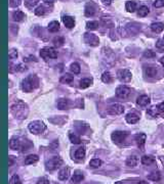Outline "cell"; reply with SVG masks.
Returning <instances> with one entry per match:
<instances>
[{"mask_svg":"<svg viewBox=\"0 0 164 184\" xmlns=\"http://www.w3.org/2000/svg\"><path fill=\"white\" fill-rule=\"evenodd\" d=\"M10 112L17 119L23 120L28 115V106L23 101H17L12 105Z\"/></svg>","mask_w":164,"mask_h":184,"instance_id":"1","label":"cell"},{"mask_svg":"<svg viewBox=\"0 0 164 184\" xmlns=\"http://www.w3.org/2000/svg\"><path fill=\"white\" fill-rule=\"evenodd\" d=\"M39 87V79L35 75H30L22 82L21 88L24 92H32Z\"/></svg>","mask_w":164,"mask_h":184,"instance_id":"2","label":"cell"},{"mask_svg":"<svg viewBox=\"0 0 164 184\" xmlns=\"http://www.w3.org/2000/svg\"><path fill=\"white\" fill-rule=\"evenodd\" d=\"M29 131L33 134H41L46 130V125L42 121H33L29 124Z\"/></svg>","mask_w":164,"mask_h":184,"instance_id":"3","label":"cell"},{"mask_svg":"<svg viewBox=\"0 0 164 184\" xmlns=\"http://www.w3.org/2000/svg\"><path fill=\"white\" fill-rule=\"evenodd\" d=\"M40 56L45 61L53 60L58 57V51L53 47H44L40 50Z\"/></svg>","mask_w":164,"mask_h":184,"instance_id":"4","label":"cell"},{"mask_svg":"<svg viewBox=\"0 0 164 184\" xmlns=\"http://www.w3.org/2000/svg\"><path fill=\"white\" fill-rule=\"evenodd\" d=\"M63 165V160L59 157H53L51 159H49L45 164V167L48 171H54L58 168H59Z\"/></svg>","mask_w":164,"mask_h":184,"instance_id":"5","label":"cell"},{"mask_svg":"<svg viewBox=\"0 0 164 184\" xmlns=\"http://www.w3.org/2000/svg\"><path fill=\"white\" fill-rule=\"evenodd\" d=\"M131 73H130L129 70L126 69H121L117 72V78L121 81L122 83H128L131 81Z\"/></svg>","mask_w":164,"mask_h":184,"instance_id":"6","label":"cell"},{"mask_svg":"<svg viewBox=\"0 0 164 184\" xmlns=\"http://www.w3.org/2000/svg\"><path fill=\"white\" fill-rule=\"evenodd\" d=\"M127 136H128V133L125 131H114L111 135V138L116 144H119V143H122L124 141Z\"/></svg>","mask_w":164,"mask_h":184,"instance_id":"7","label":"cell"},{"mask_svg":"<svg viewBox=\"0 0 164 184\" xmlns=\"http://www.w3.org/2000/svg\"><path fill=\"white\" fill-rule=\"evenodd\" d=\"M116 96L120 99H125L129 96L130 94V89L125 85H120L116 88Z\"/></svg>","mask_w":164,"mask_h":184,"instance_id":"8","label":"cell"},{"mask_svg":"<svg viewBox=\"0 0 164 184\" xmlns=\"http://www.w3.org/2000/svg\"><path fill=\"white\" fill-rule=\"evenodd\" d=\"M84 40L88 45H90L92 47L98 46L100 44L99 37L96 35H95V34H91V33H85L84 34Z\"/></svg>","mask_w":164,"mask_h":184,"instance_id":"9","label":"cell"},{"mask_svg":"<svg viewBox=\"0 0 164 184\" xmlns=\"http://www.w3.org/2000/svg\"><path fill=\"white\" fill-rule=\"evenodd\" d=\"M123 113H124V106L119 104H112L111 106H109V109H108V114L112 116H118V115H121Z\"/></svg>","mask_w":164,"mask_h":184,"instance_id":"10","label":"cell"},{"mask_svg":"<svg viewBox=\"0 0 164 184\" xmlns=\"http://www.w3.org/2000/svg\"><path fill=\"white\" fill-rule=\"evenodd\" d=\"M96 12V5L94 4L92 2H88L86 6H85V16L88 17H94L95 14Z\"/></svg>","mask_w":164,"mask_h":184,"instance_id":"11","label":"cell"},{"mask_svg":"<svg viewBox=\"0 0 164 184\" xmlns=\"http://www.w3.org/2000/svg\"><path fill=\"white\" fill-rule=\"evenodd\" d=\"M63 23H64L66 28L73 29L74 26H75V20L70 16H64L63 17Z\"/></svg>","mask_w":164,"mask_h":184,"instance_id":"12","label":"cell"},{"mask_svg":"<svg viewBox=\"0 0 164 184\" xmlns=\"http://www.w3.org/2000/svg\"><path fill=\"white\" fill-rule=\"evenodd\" d=\"M151 99L148 95H141V96L137 97L136 99V104H139L140 106H147L148 104H150Z\"/></svg>","mask_w":164,"mask_h":184,"instance_id":"13","label":"cell"},{"mask_svg":"<svg viewBox=\"0 0 164 184\" xmlns=\"http://www.w3.org/2000/svg\"><path fill=\"white\" fill-rule=\"evenodd\" d=\"M136 144L137 146L140 147V148H143L144 145H145V142H146V139H147V135L145 133H139L136 135Z\"/></svg>","mask_w":164,"mask_h":184,"instance_id":"14","label":"cell"},{"mask_svg":"<svg viewBox=\"0 0 164 184\" xmlns=\"http://www.w3.org/2000/svg\"><path fill=\"white\" fill-rule=\"evenodd\" d=\"M70 177V168L69 167H65L63 168L59 173V179L62 180V181H65Z\"/></svg>","mask_w":164,"mask_h":184,"instance_id":"15","label":"cell"},{"mask_svg":"<svg viewBox=\"0 0 164 184\" xmlns=\"http://www.w3.org/2000/svg\"><path fill=\"white\" fill-rule=\"evenodd\" d=\"M140 121V116L135 113H130L126 116V122L129 124H136Z\"/></svg>","mask_w":164,"mask_h":184,"instance_id":"16","label":"cell"},{"mask_svg":"<svg viewBox=\"0 0 164 184\" xmlns=\"http://www.w3.org/2000/svg\"><path fill=\"white\" fill-rule=\"evenodd\" d=\"M83 179H84V175L82 174V172L81 171H76L73 174L72 178H71V181H72V183H79Z\"/></svg>","mask_w":164,"mask_h":184,"instance_id":"17","label":"cell"},{"mask_svg":"<svg viewBox=\"0 0 164 184\" xmlns=\"http://www.w3.org/2000/svg\"><path fill=\"white\" fill-rule=\"evenodd\" d=\"M57 105H58V109H68L69 108V100L67 98H61L59 99L58 102H57Z\"/></svg>","mask_w":164,"mask_h":184,"instance_id":"18","label":"cell"},{"mask_svg":"<svg viewBox=\"0 0 164 184\" xmlns=\"http://www.w3.org/2000/svg\"><path fill=\"white\" fill-rule=\"evenodd\" d=\"M20 145H21L20 139L17 138V137L10 138V140H9V148H10V149L17 150V149L20 148Z\"/></svg>","mask_w":164,"mask_h":184,"instance_id":"19","label":"cell"},{"mask_svg":"<svg viewBox=\"0 0 164 184\" xmlns=\"http://www.w3.org/2000/svg\"><path fill=\"white\" fill-rule=\"evenodd\" d=\"M48 31L51 32V33H57L58 31H59V23L57 21H53L50 22L49 24H48Z\"/></svg>","mask_w":164,"mask_h":184,"instance_id":"20","label":"cell"},{"mask_svg":"<svg viewBox=\"0 0 164 184\" xmlns=\"http://www.w3.org/2000/svg\"><path fill=\"white\" fill-rule=\"evenodd\" d=\"M39 161V157L37 154H29V156L25 159L26 165H33Z\"/></svg>","mask_w":164,"mask_h":184,"instance_id":"21","label":"cell"},{"mask_svg":"<svg viewBox=\"0 0 164 184\" xmlns=\"http://www.w3.org/2000/svg\"><path fill=\"white\" fill-rule=\"evenodd\" d=\"M92 84V79L91 78H83L81 79L80 83H79V86L81 89H86L89 86H90Z\"/></svg>","mask_w":164,"mask_h":184,"instance_id":"22","label":"cell"},{"mask_svg":"<svg viewBox=\"0 0 164 184\" xmlns=\"http://www.w3.org/2000/svg\"><path fill=\"white\" fill-rule=\"evenodd\" d=\"M151 29L155 33H161L164 30V24L163 23H153L151 25Z\"/></svg>","mask_w":164,"mask_h":184,"instance_id":"23","label":"cell"},{"mask_svg":"<svg viewBox=\"0 0 164 184\" xmlns=\"http://www.w3.org/2000/svg\"><path fill=\"white\" fill-rule=\"evenodd\" d=\"M74 157H75L76 160H83L84 157H85L84 147H79L78 149H76L75 153H74Z\"/></svg>","mask_w":164,"mask_h":184,"instance_id":"24","label":"cell"},{"mask_svg":"<svg viewBox=\"0 0 164 184\" xmlns=\"http://www.w3.org/2000/svg\"><path fill=\"white\" fill-rule=\"evenodd\" d=\"M155 162V157L152 156H143L141 157V164L145 166H150Z\"/></svg>","mask_w":164,"mask_h":184,"instance_id":"25","label":"cell"},{"mask_svg":"<svg viewBox=\"0 0 164 184\" xmlns=\"http://www.w3.org/2000/svg\"><path fill=\"white\" fill-rule=\"evenodd\" d=\"M139 163V157L136 156H130L127 160H126V165L128 167H135Z\"/></svg>","mask_w":164,"mask_h":184,"instance_id":"26","label":"cell"},{"mask_svg":"<svg viewBox=\"0 0 164 184\" xmlns=\"http://www.w3.org/2000/svg\"><path fill=\"white\" fill-rule=\"evenodd\" d=\"M149 12H150V10H149V8L146 6V5H141L139 9H137V16L141 17H147Z\"/></svg>","mask_w":164,"mask_h":184,"instance_id":"27","label":"cell"},{"mask_svg":"<svg viewBox=\"0 0 164 184\" xmlns=\"http://www.w3.org/2000/svg\"><path fill=\"white\" fill-rule=\"evenodd\" d=\"M136 7H137L136 1H128V2H126V4H125V8L128 12H133L136 9Z\"/></svg>","mask_w":164,"mask_h":184,"instance_id":"28","label":"cell"},{"mask_svg":"<svg viewBox=\"0 0 164 184\" xmlns=\"http://www.w3.org/2000/svg\"><path fill=\"white\" fill-rule=\"evenodd\" d=\"M59 81H61L62 83H64V84H70V83H72L74 81V77L71 75V74H65L64 76L61 77Z\"/></svg>","mask_w":164,"mask_h":184,"instance_id":"29","label":"cell"},{"mask_svg":"<svg viewBox=\"0 0 164 184\" xmlns=\"http://www.w3.org/2000/svg\"><path fill=\"white\" fill-rule=\"evenodd\" d=\"M13 18L16 22H22L25 18V13L21 10H17L13 13Z\"/></svg>","mask_w":164,"mask_h":184,"instance_id":"30","label":"cell"},{"mask_svg":"<svg viewBox=\"0 0 164 184\" xmlns=\"http://www.w3.org/2000/svg\"><path fill=\"white\" fill-rule=\"evenodd\" d=\"M99 25H100L99 22H96V21L87 22L86 23V29H88V30H90V31H95L99 28Z\"/></svg>","mask_w":164,"mask_h":184,"instance_id":"31","label":"cell"},{"mask_svg":"<svg viewBox=\"0 0 164 184\" xmlns=\"http://www.w3.org/2000/svg\"><path fill=\"white\" fill-rule=\"evenodd\" d=\"M145 73L148 77H155L157 75V69L155 67H148L145 70Z\"/></svg>","mask_w":164,"mask_h":184,"instance_id":"32","label":"cell"},{"mask_svg":"<svg viewBox=\"0 0 164 184\" xmlns=\"http://www.w3.org/2000/svg\"><path fill=\"white\" fill-rule=\"evenodd\" d=\"M147 114L149 116H151V117H157L158 116V114H159V110L157 109V106H155V105H153L151 106L150 109H147Z\"/></svg>","mask_w":164,"mask_h":184,"instance_id":"33","label":"cell"},{"mask_svg":"<svg viewBox=\"0 0 164 184\" xmlns=\"http://www.w3.org/2000/svg\"><path fill=\"white\" fill-rule=\"evenodd\" d=\"M69 138H70V141L73 143V144H79L81 143V139L78 135L74 134V133H70L69 134Z\"/></svg>","mask_w":164,"mask_h":184,"instance_id":"34","label":"cell"},{"mask_svg":"<svg viewBox=\"0 0 164 184\" xmlns=\"http://www.w3.org/2000/svg\"><path fill=\"white\" fill-rule=\"evenodd\" d=\"M70 70H71V72H72L73 74H76V75H78V74H79L80 71H81L80 65L78 64V62H73V64L70 65Z\"/></svg>","mask_w":164,"mask_h":184,"instance_id":"35","label":"cell"},{"mask_svg":"<svg viewBox=\"0 0 164 184\" xmlns=\"http://www.w3.org/2000/svg\"><path fill=\"white\" fill-rule=\"evenodd\" d=\"M160 178H161V174H160V172L158 171L153 172L148 176V179L152 180V181H158V180H160Z\"/></svg>","mask_w":164,"mask_h":184,"instance_id":"36","label":"cell"},{"mask_svg":"<svg viewBox=\"0 0 164 184\" xmlns=\"http://www.w3.org/2000/svg\"><path fill=\"white\" fill-rule=\"evenodd\" d=\"M64 42H65V40H64V38H63V37H61V36L55 37V38L54 39V45L55 47H61V46H63V44H64Z\"/></svg>","mask_w":164,"mask_h":184,"instance_id":"37","label":"cell"},{"mask_svg":"<svg viewBox=\"0 0 164 184\" xmlns=\"http://www.w3.org/2000/svg\"><path fill=\"white\" fill-rule=\"evenodd\" d=\"M102 81L104 83H110L111 81H112V76H111V74L109 72H105V73H103V75H102Z\"/></svg>","mask_w":164,"mask_h":184,"instance_id":"38","label":"cell"},{"mask_svg":"<svg viewBox=\"0 0 164 184\" xmlns=\"http://www.w3.org/2000/svg\"><path fill=\"white\" fill-rule=\"evenodd\" d=\"M89 166L91 168H99L100 166H102V160L100 159H92L89 162Z\"/></svg>","mask_w":164,"mask_h":184,"instance_id":"39","label":"cell"},{"mask_svg":"<svg viewBox=\"0 0 164 184\" xmlns=\"http://www.w3.org/2000/svg\"><path fill=\"white\" fill-rule=\"evenodd\" d=\"M9 184H22V181L20 177H18V175L17 174L13 175L9 179Z\"/></svg>","mask_w":164,"mask_h":184,"instance_id":"40","label":"cell"},{"mask_svg":"<svg viewBox=\"0 0 164 184\" xmlns=\"http://www.w3.org/2000/svg\"><path fill=\"white\" fill-rule=\"evenodd\" d=\"M38 2L39 0H25V4L28 8H33Z\"/></svg>","mask_w":164,"mask_h":184,"instance_id":"41","label":"cell"},{"mask_svg":"<svg viewBox=\"0 0 164 184\" xmlns=\"http://www.w3.org/2000/svg\"><path fill=\"white\" fill-rule=\"evenodd\" d=\"M35 14L38 17H41V16H43V14H45V8H44V6L40 5L37 7V8L35 9Z\"/></svg>","mask_w":164,"mask_h":184,"instance_id":"42","label":"cell"},{"mask_svg":"<svg viewBox=\"0 0 164 184\" xmlns=\"http://www.w3.org/2000/svg\"><path fill=\"white\" fill-rule=\"evenodd\" d=\"M155 56H156V53L153 50L147 49L144 52V57H146V58H152V57H155Z\"/></svg>","mask_w":164,"mask_h":184,"instance_id":"43","label":"cell"},{"mask_svg":"<svg viewBox=\"0 0 164 184\" xmlns=\"http://www.w3.org/2000/svg\"><path fill=\"white\" fill-rule=\"evenodd\" d=\"M156 48L160 50V52H163L164 51V41L163 40H158L157 43H156Z\"/></svg>","mask_w":164,"mask_h":184,"instance_id":"44","label":"cell"},{"mask_svg":"<svg viewBox=\"0 0 164 184\" xmlns=\"http://www.w3.org/2000/svg\"><path fill=\"white\" fill-rule=\"evenodd\" d=\"M8 57L10 58V60H14V58H17L18 57V51L16 49H12L8 53Z\"/></svg>","mask_w":164,"mask_h":184,"instance_id":"45","label":"cell"},{"mask_svg":"<svg viewBox=\"0 0 164 184\" xmlns=\"http://www.w3.org/2000/svg\"><path fill=\"white\" fill-rule=\"evenodd\" d=\"M21 0H9V5L12 7H18L21 5Z\"/></svg>","mask_w":164,"mask_h":184,"instance_id":"46","label":"cell"},{"mask_svg":"<svg viewBox=\"0 0 164 184\" xmlns=\"http://www.w3.org/2000/svg\"><path fill=\"white\" fill-rule=\"evenodd\" d=\"M154 6L157 7V8H160V7H163V6H164V0H155Z\"/></svg>","mask_w":164,"mask_h":184,"instance_id":"47","label":"cell"},{"mask_svg":"<svg viewBox=\"0 0 164 184\" xmlns=\"http://www.w3.org/2000/svg\"><path fill=\"white\" fill-rule=\"evenodd\" d=\"M37 184H49V181H48L47 178L43 177V178H40L38 180V183H37Z\"/></svg>","mask_w":164,"mask_h":184,"instance_id":"48","label":"cell"},{"mask_svg":"<svg viewBox=\"0 0 164 184\" xmlns=\"http://www.w3.org/2000/svg\"><path fill=\"white\" fill-rule=\"evenodd\" d=\"M157 109L159 110V113H162L164 114V102H161V104H159L157 105Z\"/></svg>","mask_w":164,"mask_h":184,"instance_id":"49","label":"cell"},{"mask_svg":"<svg viewBox=\"0 0 164 184\" xmlns=\"http://www.w3.org/2000/svg\"><path fill=\"white\" fill-rule=\"evenodd\" d=\"M112 1H113V0H102V2L105 5H110L111 3H112Z\"/></svg>","mask_w":164,"mask_h":184,"instance_id":"50","label":"cell"},{"mask_svg":"<svg viewBox=\"0 0 164 184\" xmlns=\"http://www.w3.org/2000/svg\"><path fill=\"white\" fill-rule=\"evenodd\" d=\"M44 2H46L47 4H53L54 2H55V0H44Z\"/></svg>","mask_w":164,"mask_h":184,"instance_id":"51","label":"cell"},{"mask_svg":"<svg viewBox=\"0 0 164 184\" xmlns=\"http://www.w3.org/2000/svg\"><path fill=\"white\" fill-rule=\"evenodd\" d=\"M160 64H161V65H163V67H164V56L160 58Z\"/></svg>","mask_w":164,"mask_h":184,"instance_id":"52","label":"cell"},{"mask_svg":"<svg viewBox=\"0 0 164 184\" xmlns=\"http://www.w3.org/2000/svg\"><path fill=\"white\" fill-rule=\"evenodd\" d=\"M139 184H149V183L146 181H141V182H139Z\"/></svg>","mask_w":164,"mask_h":184,"instance_id":"53","label":"cell"},{"mask_svg":"<svg viewBox=\"0 0 164 184\" xmlns=\"http://www.w3.org/2000/svg\"><path fill=\"white\" fill-rule=\"evenodd\" d=\"M115 184H123V183H121V182H117V183H115Z\"/></svg>","mask_w":164,"mask_h":184,"instance_id":"54","label":"cell"},{"mask_svg":"<svg viewBox=\"0 0 164 184\" xmlns=\"http://www.w3.org/2000/svg\"><path fill=\"white\" fill-rule=\"evenodd\" d=\"M163 40H164V38H163Z\"/></svg>","mask_w":164,"mask_h":184,"instance_id":"55","label":"cell"}]
</instances>
